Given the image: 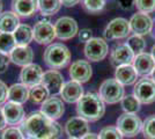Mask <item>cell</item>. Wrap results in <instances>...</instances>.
Instances as JSON below:
<instances>
[{
	"label": "cell",
	"mask_w": 155,
	"mask_h": 139,
	"mask_svg": "<svg viewBox=\"0 0 155 139\" xmlns=\"http://www.w3.org/2000/svg\"><path fill=\"white\" fill-rule=\"evenodd\" d=\"M118 2V6L120 7L124 11H127V9H131L132 7L134 6L136 4V0H117Z\"/></svg>",
	"instance_id": "40"
},
{
	"label": "cell",
	"mask_w": 155,
	"mask_h": 139,
	"mask_svg": "<svg viewBox=\"0 0 155 139\" xmlns=\"http://www.w3.org/2000/svg\"><path fill=\"white\" fill-rule=\"evenodd\" d=\"M134 6L140 13H153L155 12V0H136Z\"/></svg>",
	"instance_id": "35"
},
{
	"label": "cell",
	"mask_w": 155,
	"mask_h": 139,
	"mask_svg": "<svg viewBox=\"0 0 155 139\" xmlns=\"http://www.w3.org/2000/svg\"><path fill=\"white\" fill-rule=\"evenodd\" d=\"M64 84V77L57 70H49L43 74L42 85L48 88L50 94H53V95L59 94Z\"/></svg>",
	"instance_id": "19"
},
{
	"label": "cell",
	"mask_w": 155,
	"mask_h": 139,
	"mask_svg": "<svg viewBox=\"0 0 155 139\" xmlns=\"http://www.w3.org/2000/svg\"><path fill=\"white\" fill-rule=\"evenodd\" d=\"M68 139H75V138H68Z\"/></svg>",
	"instance_id": "48"
},
{
	"label": "cell",
	"mask_w": 155,
	"mask_h": 139,
	"mask_svg": "<svg viewBox=\"0 0 155 139\" xmlns=\"http://www.w3.org/2000/svg\"><path fill=\"white\" fill-rule=\"evenodd\" d=\"M126 44L130 49L133 51L134 55H140L145 51L146 49V41L143 40L142 36H139V35H132L127 38V42Z\"/></svg>",
	"instance_id": "30"
},
{
	"label": "cell",
	"mask_w": 155,
	"mask_h": 139,
	"mask_svg": "<svg viewBox=\"0 0 155 139\" xmlns=\"http://www.w3.org/2000/svg\"><path fill=\"white\" fill-rule=\"evenodd\" d=\"M78 116L87 122H96L103 117L105 106L96 93H86L77 102Z\"/></svg>",
	"instance_id": "2"
},
{
	"label": "cell",
	"mask_w": 155,
	"mask_h": 139,
	"mask_svg": "<svg viewBox=\"0 0 155 139\" xmlns=\"http://www.w3.org/2000/svg\"><path fill=\"white\" fill-rule=\"evenodd\" d=\"M130 33V21L124 18H116L107 25L104 29V37L107 40H120L127 37Z\"/></svg>",
	"instance_id": "8"
},
{
	"label": "cell",
	"mask_w": 155,
	"mask_h": 139,
	"mask_svg": "<svg viewBox=\"0 0 155 139\" xmlns=\"http://www.w3.org/2000/svg\"><path fill=\"white\" fill-rule=\"evenodd\" d=\"M98 95L104 103L115 104L123 100L125 96V89L123 85H120L116 79H107L100 86Z\"/></svg>",
	"instance_id": "4"
},
{
	"label": "cell",
	"mask_w": 155,
	"mask_h": 139,
	"mask_svg": "<svg viewBox=\"0 0 155 139\" xmlns=\"http://www.w3.org/2000/svg\"><path fill=\"white\" fill-rule=\"evenodd\" d=\"M2 7H4V5H2V2H1V0H0V14L2 13Z\"/></svg>",
	"instance_id": "47"
},
{
	"label": "cell",
	"mask_w": 155,
	"mask_h": 139,
	"mask_svg": "<svg viewBox=\"0 0 155 139\" xmlns=\"http://www.w3.org/2000/svg\"><path fill=\"white\" fill-rule=\"evenodd\" d=\"M11 61H13L18 66L25 67L32 63L34 51L30 46H15L13 51L8 55Z\"/></svg>",
	"instance_id": "21"
},
{
	"label": "cell",
	"mask_w": 155,
	"mask_h": 139,
	"mask_svg": "<svg viewBox=\"0 0 155 139\" xmlns=\"http://www.w3.org/2000/svg\"><path fill=\"white\" fill-rule=\"evenodd\" d=\"M32 30L34 40L38 44H50L56 38L54 26L51 22H36Z\"/></svg>",
	"instance_id": "16"
},
{
	"label": "cell",
	"mask_w": 155,
	"mask_h": 139,
	"mask_svg": "<svg viewBox=\"0 0 155 139\" xmlns=\"http://www.w3.org/2000/svg\"><path fill=\"white\" fill-rule=\"evenodd\" d=\"M12 11L18 16L29 18L38 11L37 0H12Z\"/></svg>",
	"instance_id": "22"
},
{
	"label": "cell",
	"mask_w": 155,
	"mask_h": 139,
	"mask_svg": "<svg viewBox=\"0 0 155 139\" xmlns=\"http://www.w3.org/2000/svg\"><path fill=\"white\" fill-rule=\"evenodd\" d=\"M7 98H8V87L2 80H0V104L5 103Z\"/></svg>",
	"instance_id": "39"
},
{
	"label": "cell",
	"mask_w": 155,
	"mask_h": 139,
	"mask_svg": "<svg viewBox=\"0 0 155 139\" xmlns=\"http://www.w3.org/2000/svg\"><path fill=\"white\" fill-rule=\"evenodd\" d=\"M78 35H79V40L81 42H84V43H87L88 41H91L93 38V31L91 29H81L78 33Z\"/></svg>",
	"instance_id": "38"
},
{
	"label": "cell",
	"mask_w": 155,
	"mask_h": 139,
	"mask_svg": "<svg viewBox=\"0 0 155 139\" xmlns=\"http://www.w3.org/2000/svg\"><path fill=\"white\" fill-rule=\"evenodd\" d=\"M16 46H28L34 40V30L29 25L21 23L18 29L13 33Z\"/></svg>",
	"instance_id": "26"
},
{
	"label": "cell",
	"mask_w": 155,
	"mask_h": 139,
	"mask_svg": "<svg viewBox=\"0 0 155 139\" xmlns=\"http://www.w3.org/2000/svg\"><path fill=\"white\" fill-rule=\"evenodd\" d=\"M132 64H133V67L138 73V75H140L142 78L150 75V73L153 72V70L155 68V60L153 59L152 55L147 52L137 55Z\"/></svg>",
	"instance_id": "20"
},
{
	"label": "cell",
	"mask_w": 155,
	"mask_h": 139,
	"mask_svg": "<svg viewBox=\"0 0 155 139\" xmlns=\"http://www.w3.org/2000/svg\"><path fill=\"white\" fill-rule=\"evenodd\" d=\"M61 5L65 7H73L80 2V0H60Z\"/></svg>",
	"instance_id": "41"
},
{
	"label": "cell",
	"mask_w": 155,
	"mask_h": 139,
	"mask_svg": "<svg viewBox=\"0 0 155 139\" xmlns=\"http://www.w3.org/2000/svg\"><path fill=\"white\" fill-rule=\"evenodd\" d=\"M11 102H15L19 104H23L29 100V87L23 84H14L8 87V98Z\"/></svg>",
	"instance_id": "25"
},
{
	"label": "cell",
	"mask_w": 155,
	"mask_h": 139,
	"mask_svg": "<svg viewBox=\"0 0 155 139\" xmlns=\"http://www.w3.org/2000/svg\"><path fill=\"white\" fill-rule=\"evenodd\" d=\"M16 46L13 34L0 33V51L2 53H9L13 51V49Z\"/></svg>",
	"instance_id": "31"
},
{
	"label": "cell",
	"mask_w": 155,
	"mask_h": 139,
	"mask_svg": "<svg viewBox=\"0 0 155 139\" xmlns=\"http://www.w3.org/2000/svg\"><path fill=\"white\" fill-rule=\"evenodd\" d=\"M70 77L72 80L78 81L80 84L87 82L93 75V68L89 61L84 59H79L74 63H72L70 66Z\"/></svg>",
	"instance_id": "13"
},
{
	"label": "cell",
	"mask_w": 155,
	"mask_h": 139,
	"mask_svg": "<svg viewBox=\"0 0 155 139\" xmlns=\"http://www.w3.org/2000/svg\"><path fill=\"white\" fill-rule=\"evenodd\" d=\"M41 113L44 114L49 118L57 121L63 116L65 113V106L63 100L57 95H52L49 99L44 101L41 106Z\"/></svg>",
	"instance_id": "14"
},
{
	"label": "cell",
	"mask_w": 155,
	"mask_h": 139,
	"mask_svg": "<svg viewBox=\"0 0 155 139\" xmlns=\"http://www.w3.org/2000/svg\"><path fill=\"white\" fill-rule=\"evenodd\" d=\"M7 123L6 119H5V116H4V111H2V108L0 107V130H4L6 127Z\"/></svg>",
	"instance_id": "42"
},
{
	"label": "cell",
	"mask_w": 155,
	"mask_h": 139,
	"mask_svg": "<svg viewBox=\"0 0 155 139\" xmlns=\"http://www.w3.org/2000/svg\"><path fill=\"white\" fill-rule=\"evenodd\" d=\"M43 59L52 70H59L67 66L71 60V52L63 43H53L45 49Z\"/></svg>",
	"instance_id": "3"
},
{
	"label": "cell",
	"mask_w": 155,
	"mask_h": 139,
	"mask_svg": "<svg viewBox=\"0 0 155 139\" xmlns=\"http://www.w3.org/2000/svg\"><path fill=\"white\" fill-rule=\"evenodd\" d=\"M133 95L143 104L155 102V82L148 77L138 80L133 88Z\"/></svg>",
	"instance_id": "6"
},
{
	"label": "cell",
	"mask_w": 155,
	"mask_h": 139,
	"mask_svg": "<svg viewBox=\"0 0 155 139\" xmlns=\"http://www.w3.org/2000/svg\"><path fill=\"white\" fill-rule=\"evenodd\" d=\"M120 102H122V108H123L125 113L137 114L140 110V104L141 103L139 102V100L137 99L133 94L132 95H125Z\"/></svg>",
	"instance_id": "29"
},
{
	"label": "cell",
	"mask_w": 155,
	"mask_h": 139,
	"mask_svg": "<svg viewBox=\"0 0 155 139\" xmlns=\"http://www.w3.org/2000/svg\"><path fill=\"white\" fill-rule=\"evenodd\" d=\"M59 94L63 101L67 103H75L84 96V87L80 82L70 80L65 82Z\"/></svg>",
	"instance_id": "18"
},
{
	"label": "cell",
	"mask_w": 155,
	"mask_h": 139,
	"mask_svg": "<svg viewBox=\"0 0 155 139\" xmlns=\"http://www.w3.org/2000/svg\"><path fill=\"white\" fill-rule=\"evenodd\" d=\"M84 56L91 61H101L103 60L109 52V46L105 40L100 37H93L84 45Z\"/></svg>",
	"instance_id": "7"
},
{
	"label": "cell",
	"mask_w": 155,
	"mask_h": 139,
	"mask_svg": "<svg viewBox=\"0 0 155 139\" xmlns=\"http://www.w3.org/2000/svg\"><path fill=\"white\" fill-rule=\"evenodd\" d=\"M150 79H152L155 82V68L153 70V72L150 73Z\"/></svg>",
	"instance_id": "46"
},
{
	"label": "cell",
	"mask_w": 155,
	"mask_h": 139,
	"mask_svg": "<svg viewBox=\"0 0 155 139\" xmlns=\"http://www.w3.org/2000/svg\"><path fill=\"white\" fill-rule=\"evenodd\" d=\"M43 70L37 64H29L27 66L22 67L20 72V80L21 84L26 85L27 87H34L36 85L42 84L43 79Z\"/></svg>",
	"instance_id": "11"
},
{
	"label": "cell",
	"mask_w": 155,
	"mask_h": 139,
	"mask_svg": "<svg viewBox=\"0 0 155 139\" xmlns=\"http://www.w3.org/2000/svg\"><path fill=\"white\" fill-rule=\"evenodd\" d=\"M130 28H131V31L134 33V35H139V36L147 35L153 29V20L148 14L138 12L137 14L132 15L130 20Z\"/></svg>",
	"instance_id": "12"
},
{
	"label": "cell",
	"mask_w": 155,
	"mask_h": 139,
	"mask_svg": "<svg viewBox=\"0 0 155 139\" xmlns=\"http://www.w3.org/2000/svg\"><path fill=\"white\" fill-rule=\"evenodd\" d=\"M1 139H25V134L22 133L21 129L12 126L4 130V132L1 134Z\"/></svg>",
	"instance_id": "36"
},
{
	"label": "cell",
	"mask_w": 155,
	"mask_h": 139,
	"mask_svg": "<svg viewBox=\"0 0 155 139\" xmlns=\"http://www.w3.org/2000/svg\"><path fill=\"white\" fill-rule=\"evenodd\" d=\"M116 127L123 137L132 138L142 130V121L139 116H137V114L124 113L117 119Z\"/></svg>",
	"instance_id": "5"
},
{
	"label": "cell",
	"mask_w": 155,
	"mask_h": 139,
	"mask_svg": "<svg viewBox=\"0 0 155 139\" xmlns=\"http://www.w3.org/2000/svg\"><path fill=\"white\" fill-rule=\"evenodd\" d=\"M107 0H84V8L88 13L95 14L103 11Z\"/></svg>",
	"instance_id": "33"
},
{
	"label": "cell",
	"mask_w": 155,
	"mask_h": 139,
	"mask_svg": "<svg viewBox=\"0 0 155 139\" xmlns=\"http://www.w3.org/2000/svg\"><path fill=\"white\" fill-rule=\"evenodd\" d=\"M138 73L134 70L133 65H123V66L116 67L115 72V79L123 86H130L137 82L138 79Z\"/></svg>",
	"instance_id": "23"
},
{
	"label": "cell",
	"mask_w": 155,
	"mask_h": 139,
	"mask_svg": "<svg viewBox=\"0 0 155 139\" xmlns=\"http://www.w3.org/2000/svg\"><path fill=\"white\" fill-rule=\"evenodd\" d=\"M21 131L28 139H59L63 127L41 111H35L22 122Z\"/></svg>",
	"instance_id": "1"
},
{
	"label": "cell",
	"mask_w": 155,
	"mask_h": 139,
	"mask_svg": "<svg viewBox=\"0 0 155 139\" xmlns=\"http://www.w3.org/2000/svg\"><path fill=\"white\" fill-rule=\"evenodd\" d=\"M98 137L100 139H123V134L116 126H105L100 131Z\"/></svg>",
	"instance_id": "34"
},
{
	"label": "cell",
	"mask_w": 155,
	"mask_h": 139,
	"mask_svg": "<svg viewBox=\"0 0 155 139\" xmlns=\"http://www.w3.org/2000/svg\"><path fill=\"white\" fill-rule=\"evenodd\" d=\"M38 1V11L42 15L51 16L58 13L61 8L60 0H37Z\"/></svg>",
	"instance_id": "27"
},
{
	"label": "cell",
	"mask_w": 155,
	"mask_h": 139,
	"mask_svg": "<svg viewBox=\"0 0 155 139\" xmlns=\"http://www.w3.org/2000/svg\"><path fill=\"white\" fill-rule=\"evenodd\" d=\"M9 61H11L9 56L0 51V74L1 73H5L7 71L8 65H9Z\"/></svg>",
	"instance_id": "37"
},
{
	"label": "cell",
	"mask_w": 155,
	"mask_h": 139,
	"mask_svg": "<svg viewBox=\"0 0 155 139\" xmlns=\"http://www.w3.org/2000/svg\"><path fill=\"white\" fill-rule=\"evenodd\" d=\"M53 26L56 30V37L61 41L71 40L79 33L77 21L70 16H63L58 19Z\"/></svg>",
	"instance_id": "9"
},
{
	"label": "cell",
	"mask_w": 155,
	"mask_h": 139,
	"mask_svg": "<svg viewBox=\"0 0 155 139\" xmlns=\"http://www.w3.org/2000/svg\"><path fill=\"white\" fill-rule=\"evenodd\" d=\"M49 98H50V92L42 84L30 87V89H29V100L32 103H41L42 104Z\"/></svg>",
	"instance_id": "28"
},
{
	"label": "cell",
	"mask_w": 155,
	"mask_h": 139,
	"mask_svg": "<svg viewBox=\"0 0 155 139\" xmlns=\"http://www.w3.org/2000/svg\"><path fill=\"white\" fill-rule=\"evenodd\" d=\"M81 139H100L98 134H95V133H87L84 137H82Z\"/></svg>",
	"instance_id": "43"
},
{
	"label": "cell",
	"mask_w": 155,
	"mask_h": 139,
	"mask_svg": "<svg viewBox=\"0 0 155 139\" xmlns=\"http://www.w3.org/2000/svg\"><path fill=\"white\" fill-rule=\"evenodd\" d=\"M150 55H152V57H153V59L155 60V44L152 46V50H150Z\"/></svg>",
	"instance_id": "45"
},
{
	"label": "cell",
	"mask_w": 155,
	"mask_h": 139,
	"mask_svg": "<svg viewBox=\"0 0 155 139\" xmlns=\"http://www.w3.org/2000/svg\"><path fill=\"white\" fill-rule=\"evenodd\" d=\"M65 131L70 138L81 139L89 133V124L86 119L81 117H72L65 124Z\"/></svg>",
	"instance_id": "17"
},
{
	"label": "cell",
	"mask_w": 155,
	"mask_h": 139,
	"mask_svg": "<svg viewBox=\"0 0 155 139\" xmlns=\"http://www.w3.org/2000/svg\"><path fill=\"white\" fill-rule=\"evenodd\" d=\"M20 25L19 16L13 11H6L0 14V33L13 34Z\"/></svg>",
	"instance_id": "24"
},
{
	"label": "cell",
	"mask_w": 155,
	"mask_h": 139,
	"mask_svg": "<svg viewBox=\"0 0 155 139\" xmlns=\"http://www.w3.org/2000/svg\"><path fill=\"white\" fill-rule=\"evenodd\" d=\"M37 22H50V19H49V16H46V15L39 14V16L37 18Z\"/></svg>",
	"instance_id": "44"
},
{
	"label": "cell",
	"mask_w": 155,
	"mask_h": 139,
	"mask_svg": "<svg viewBox=\"0 0 155 139\" xmlns=\"http://www.w3.org/2000/svg\"><path fill=\"white\" fill-rule=\"evenodd\" d=\"M142 134L146 139H155V115L142 122Z\"/></svg>",
	"instance_id": "32"
},
{
	"label": "cell",
	"mask_w": 155,
	"mask_h": 139,
	"mask_svg": "<svg viewBox=\"0 0 155 139\" xmlns=\"http://www.w3.org/2000/svg\"><path fill=\"white\" fill-rule=\"evenodd\" d=\"M4 116L8 125H19L22 124V122L26 118V114L22 104L15 103L8 101L2 107Z\"/></svg>",
	"instance_id": "15"
},
{
	"label": "cell",
	"mask_w": 155,
	"mask_h": 139,
	"mask_svg": "<svg viewBox=\"0 0 155 139\" xmlns=\"http://www.w3.org/2000/svg\"><path fill=\"white\" fill-rule=\"evenodd\" d=\"M136 55L130 49L127 44H118L110 53V61L115 67L123 66V65H131L134 60Z\"/></svg>",
	"instance_id": "10"
}]
</instances>
